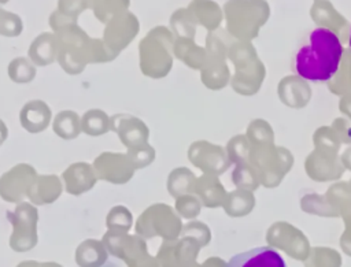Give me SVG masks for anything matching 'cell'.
<instances>
[{
	"mask_svg": "<svg viewBox=\"0 0 351 267\" xmlns=\"http://www.w3.org/2000/svg\"><path fill=\"white\" fill-rule=\"evenodd\" d=\"M341 55L343 45L336 33L317 27L310 33L308 44L296 52L295 71L311 82H326L337 73Z\"/></svg>",
	"mask_w": 351,
	"mask_h": 267,
	"instance_id": "6da1fadb",
	"label": "cell"
},
{
	"mask_svg": "<svg viewBox=\"0 0 351 267\" xmlns=\"http://www.w3.org/2000/svg\"><path fill=\"white\" fill-rule=\"evenodd\" d=\"M226 267H287V264L274 248L258 246L234 255Z\"/></svg>",
	"mask_w": 351,
	"mask_h": 267,
	"instance_id": "7a4b0ae2",
	"label": "cell"
},
{
	"mask_svg": "<svg viewBox=\"0 0 351 267\" xmlns=\"http://www.w3.org/2000/svg\"><path fill=\"white\" fill-rule=\"evenodd\" d=\"M348 44H350V49H351V31H350V40H348Z\"/></svg>",
	"mask_w": 351,
	"mask_h": 267,
	"instance_id": "3957f363",
	"label": "cell"
}]
</instances>
